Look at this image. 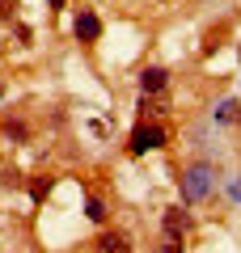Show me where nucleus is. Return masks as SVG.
Here are the masks:
<instances>
[{"label":"nucleus","mask_w":241,"mask_h":253,"mask_svg":"<svg viewBox=\"0 0 241 253\" xmlns=\"http://www.w3.org/2000/svg\"><path fill=\"white\" fill-rule=\"evenodd\" d=\"M47 190H51V177H34V199H43Z\"/></svg>","instance_id":"f8f14e48"},{"label":"nucleus","mask_w":241,"mask_h":253,"mask_svg":"<svg viewBox=\"0 0 241 253\" xmlns=\"http://www.w3.org/2000/svg\"><path fill=\"white\" fill-rule=\"evenodd\" d=\"M98 253H131V236L119 232V228H110V232L98 236Z\"/></svg>","instance_id":"7ed1b4c3"},{"label":"nucleus","mask_w":241,"mask_h":253,"mask_svg":"<svg viewBox=\"0 0 241 253\" xmlns=\"http://www.w3.org/2000/svg\"><path fill=\"white\" fill-rule=\"evenodd\" d=\"M212 186H216V169L212 165H190L186 173H182V203H203L207 194H212Z\"/></svg>","instance_id":"f257e3e1"},{"label":"nucleus","mask_w":241,"mask_h":253,"mask_svg":"<svg viewBox=\"0 0 241 253\" xmlns=\"http://www.w3.org/2000/svg\"><path fill=\"white\" fill-rule=\"evenodd\" d=\"M229 194H233V203H241V177H237V181L229 186Z\"/></svg>","instance_id":"4468645a"},{"label":"nucleus","mask_w":241,"mask_h":253,"mask_svg":"<svg viewBox=\"0 0 241 253\" xmlns=\"http://www.w3.org/2000/svg\"><path fill=\"white\" fill-rule=\"evenodd\" d=\"M85 215H89L93 224H102V219H106V203H102V199H89V203H85Z\"/></svg>","instance_id":"9d476101"},{"label":"nucleus","mask_w":241,"mask_h":253,"mask_svg":"<svg viewBox=\"0 0 241 253\" xmlns=\"http://www.w3.org/2000/svg\"><path fill=\"white\" fill-rule=\"evenodd\" d=\"M216 123H241V101L224 97L220 106H216Z\"/></svg>","instance_id":"0eeeda50"},{"label":"nucleus","mask_w":241,"mask_h":253,"mask_svg":"<svg viewBox=\"0 0 241 253\" xmlns=\"http://www.w3.org/2000/svg\"><path fill=\"white\" fill-rule=\"evenodd\" d=\"M161 224H165V232H174V236H186V232H190V215H186L182 207H165Z\"/></svg>","instance_id":"20e7f679"},{"label":"nucleus","mask_w":241,"mask_h":253,"mask_svg":"<svg viewBox=\"0 0 241 253\" xmlns=\"http://www.w3.org/2000/svg\"><path fill=\"white\" fill-rule=\"evenodd\" d=\"M98 34H102V21H98V13L80 9V13H76V38H85V42H93Z\"/></svg>","instance_id":"39448f33"},{"label":"nucleus","mask_w":241,"mask_h":253,"mask_svg":"<svg viewBox=\"0 0 241 253\" xmlns=\"http://www.w3.org/2000/svg\"><path fill=\"white\" fill-rule=\"evenodd\" d=\"M17 13V0H0V17H13Z\"/></svg>","instance_id":"ddd939ff"},{"label":"nucleus","mask_w":241,"mask_h":253,"mask_svg":"<svg viewBox=\"0 0 241 253\" xmlns=\"http://www.w3.org/2000/svg\"><path fill=\"white\" fill-rule=\"evenodd\" d=\"M165 81H170L165 68H144V72H140V89L144 93H161V89H165Z\"/></svg>","instance_id":"423d86ee"},{"label":"nucleus","mask_w":241,"mask_h":253,"mask_svg":"<svg viewBox=\"0 0 241 253\" xmlns=\"http://www.w3.org/2000/svg\"><path fill=\"white\" fill-rule=\"evenodd\" d=\"M144 110H148V114H165V110H170V101H165V97H152Z\"/></svg>","instance_id":"9b49d317"},{"label":"nucleus","mask_w":241,"mask_h":253,"mask_svg":"<svg viewBox=\"0 0 241 253\" xmlns=\"http://www.w3.org/2000/svg\"><path fill=\"white\" fill-rule=\"evenodd\" d=\"M182 241H186V236H174V232H165V236L157 241V249H152V253H182Z\"/></svg>","instance_id":"6e6552de"},{"label":"nucleus","mask_w":241,"mask_h":253,"mask_svg":"<svg viewBox=\"0 0 241 253\" xmlns=\"http://www.w3.org/2000/svg\"><path fill=\"white\" fill-rule=\"evenodd\" d=\"M165 144V131H161L157 123H140L131 131V156H144V152H157V148Z\"/></svg>","instance_id":"f03ea898"},{"label":"nucleus","mask_w":241,"mask_h":253,"mask_svg":"<svg viewBox=\"0 0 241 253\" xmlns=\"http://www.w3.org/2000/svg\"><path fill=\"white\" fill-rule=\"evenodd\" d=\"M229 34V26H216V30H207V38H203V55H212L216 46H220V38Z\"/></svg>","instance_id":"1a4fd4ad"}]
</instances>
